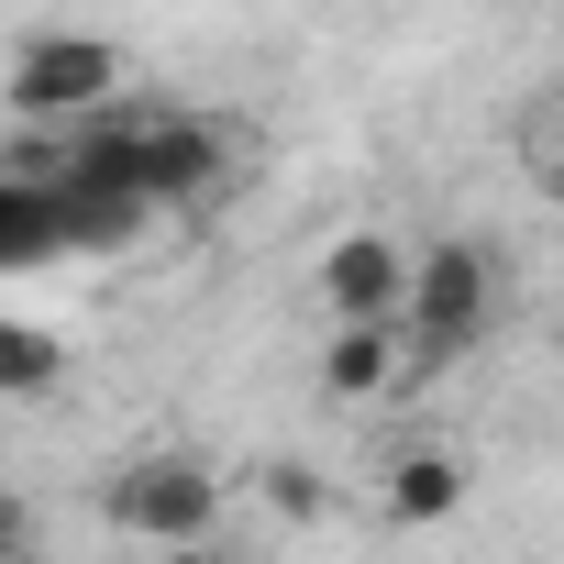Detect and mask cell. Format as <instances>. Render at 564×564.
<instances>
[{
    "instance_id": "11",
    "label": "cell",
    "mask_w": 564,
    "mask_h": 564,
    "mask_svg": "<svg viewBox=\"0 0 564 564\" xmlns=\"http://www.w3.org/2000/svg\"><path fill=\"white\" fill-rule=\"evenodd\" d=\"M45 553V520H34V498L23 487H0V564H34Z\"/></svg>"
},
{
    "instance_id": "5",
    "label": "cell",
    "mask_w": 564,
    "mask_h": 564,
    "mask_svg": "<svg viewBox=\"0 0 564 564\" xmlns=\"http://www.w3.org/2000/svg\"><path fill=\"white\" fill-rule=\"evenodd\" d=\"M311 289H322V311H333V322H399V300H410V243H399V232H377V221H355V232H333V243H322Z\"/></svg>"
},
{
    "instance_id": "2",
    "label": "cell",
    "mask_w": 564,
    "mask_h": 564,
    "mask_svg": "<svg viewBox=\"0 0 564 564\" xmlns=\"http://www.w3.org/2000/svg\"><path fill=\"white\" fill-rule=\"evenodd\" d=\"M498 311H509V265H498V243H476V232H432V243L410 254L399 344H410L421 377L454 366V355H476V344L498 333Z\"/></svg>"
},
{
    "instance_id": "8",
    "label": "cell",
    "mask_w": 564,
    "mask_h": 564,
    "mask_svg": "<svg viewBox=\"0 0 564 564\" xmlns=\"http://www.w3.org/2000/svg\"><path fill=\"white\" fill-rule=\"evenodd\" d=\"M45 254H56V177L0 166V265H45Z\"/></svg>"
},
{
    "instance_id": "6",
    "label": "cell",
    "mask_w": 564,
    "mask_h": 564,
    "mask_svg": "<svg viewBox=\"0 0 564 564\" xmlns=\"http://www.w3.org/2000/svg\"><path fill=\"white\" fill-rule=\"evenodd\" d=\"M410 377V344H399V322H333V344H322V399H388Z\"/></svg>"
},
{
    "instance_id": "1",
    "label": "cell",
    "mask_w": 564,
    "mask_h": 564,
    "mask_svg": "<svg viewBox=\"0 0 564 564\" xmlns=\"http://www.w3.org/2000/svg\"><path fill=\"white\" fill-rule=\"evenodd\" d=\"M221 166H232V144H221V122H199V111H89V122H67V144L45 155V177H67V188H111V199H133V210H177V199H199V188H221Z\"/></svg>"
},
{
    "instance_id": "4",
    "label": "cell",
    "mask_w": 564,
    "mask_h": 564,
    "mask_svg": "<svg viewBox=\"0 0 564 564\" xmlns=\"http://www.w3.org/2000/svg\"><path fill=\"white\" fill-rule=\"evenodd\" d=\"M221 509H232L221 465H199V454H177V443L100 476V520H111L122 542H155V553H199V542L221 531Z\"/></svg>"
},
{
    "instance_id": "10",
    "label": "cell",
    "mask_w": 564,
    "mask_h": 564,
    "mask_svg": "<svg viewBox=\"0 0 564 564\" xmlns=\"http://www.w3.org/2000/svg\"><path fill=\"white\" fill-rule=\"evenodd\" d=\"M254 487H265V509H276V520H322V509H333V487H322L311 465H289V454H276Z\"/></svg>"
},
{
    "instance_id": "9",
    "label": "cell",
    "mask_w": 564,
    "mask_h": 564,
    "mask_svg": "<svg viewBox=\"0 0 564 564\" xmlns=\"http://www.w3.org/2000/svg\"><path fill=\"white\" fill-rule=\"evenodd\" d=\"M67 388V344L45 322H0V399H56Z\"/></svg>"
},
{
    "instance_id": "7",
    "label": "cell",
    "mask_w": 564,
    "mask_h": 564,
    "mask_svg": "<svg viewBox=\"0 0 564 564\" xmlns=\"http://www.w3.org/2000/svg\"><path fill=\"white\" fill-rule=\"evenodd\" d=\"M454 509H465V454H443V443H421L377 476V520H399V531H432Z\"/></svg>"
},
{
    "instance_id": "12",
    "label": "cell",
    "mask_w": 564,
    "mask_h": 564,
    "mask_svg": "<svg viewBox=\"0 0 564 564\" xmlns=\"http://www.w3.org/2000/svg\"><path fill=\"white\" fill-rule=\"evenodd\" d=\"M531 188H542V199H564V100L531 122Z\"/></svg>"
},
{
    "instance_id": "3",
    "label": "cell",
    "mask_w": 564,
    "mask_h": 564,
    "mask_svg": "<svg viewBox=\"0 0 564 564\" xmlns=\"http://www.w3.org/2000/svg\"><path fill=\"white\" fill-rule=\"evenodd\" d=\"M122 34H100V23H45V34H23L12 45V67H0V111L12 122H89V111H111L122 100Z\"/></svg>"
}]
</instances>
